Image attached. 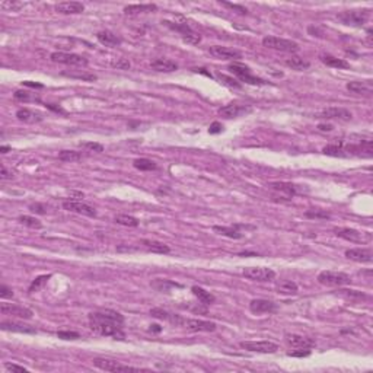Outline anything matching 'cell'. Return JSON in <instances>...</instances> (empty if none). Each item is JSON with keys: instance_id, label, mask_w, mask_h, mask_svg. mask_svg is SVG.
<instances>
[{"instance_id": "cell-1", "label": "cell", "mask_w": 373, "mask_h": 373, "mask_svg": "<svg viewBox=\"0 0 373 373\" xmlns=\"http://www.w3.org/2000/svg\"><path fill=\"white\" fill-rule=\"evenodd\" d=\"M89 327L93 333L102 337H111L114 340H125V333L123 330L124 316L112 309H104L91 312L88 315Z\"/></svg>"}, {"instance_id": "cell-2", "label": "cell", "mask_w": 373, "mask_h": 373, "mask_svg": "<svg viewBox=\"0 0 373 373\" xmlns=\"http://www.w3.org/2000/svg\"><path fill=\"white\" fill-rule=\"evenodd\" d=\"M227 69L230 70L232 75H235L241 82L244 83H248V85H257V86H261V85H267V80H264L261 77L255 76L252 73L251 67L244 64V63H239V62H233L227 66Z\"/></svg>"}, {"instance_id": "cell-3", "label": "cell", "mask_w": 373, "mask_h": 373, "mask_svg": "<svg viewBox=\"0 0 373 373\" xmlns=\"http://www.w3.org/2000/svg\"><path fill=\"white\" fill-rule=\"evenodd\" d=\"M371 10L369 9H354V10H344L337 15V19L347 27H362L369 21Z\"/></svg>"}, {"instance_id": "cell-4", "label": "cell", "mask_w": 373, "mask_h": 373, "mask_svg": "<svg viewBox=\"0 0 373 373\" xmlns=\"http://www.w3.org/2000/svg\"><path fill=\"white\" fill-rule=\"evenodd\" d=\"M316 280L319 284L327 286V287H341V286L351 284V277L348 274L341 273V271H331V270L321 271Z\"/></svg>"}, {"instance_id": "cell-5", "label": "cell", "mask_w": 373, "mask_h": 373, "mask_svg": "<svg viewBox=\"0 0 373 373\" xmlns=\"http://www.w3.org/2000/svg\"><path fill=\"white\" fill-rule=\"evenodd\" d=\"M262 45L265 48L276 50L280 53H289V54H295L300 50L298 42H295L292 39H286V38L274 37V35H267V37L262 38Z\"/></svg>"}, {"instance_id": "cell-6", "label": "cell", "mask_w": 373, "mask_h": 373, "mask_svg": "<svg viewBox=\"0 0 373 373\" xmlns=\"http://www.w3.org/2000/svg\"><path fill=\"white\" fill-rule=\"evenodd\" d=\"M334 232H336L338 238L345 239V241L353 242V244L366 245V244L372 242V233H369V232H362V230L351 229V227H336Z\"/></svg>"}, {"instance_id": "cell-7", "label": "cell", "mask_w": 373, "mask_h": 373, "mask_svg": "<svg viewBox=\"0 0 373 373\" xmlns=\"http://www.w3.org/2000/svg\"><path fill=\"white\" fill-rule=\"evenodd\" d=\"M51 62L66 64V66H73V67H86L89 64L88 59L85 56L75 54V53H63V51H54L50 56Z\"/></svg>"}, {"instance_id": "cell-8", "label": "cell", "mask_w": 373, "mask_h": 373, "mask_svg": "<svg viewBox=\"0 0 373 373\" xmlns=\"http://www.w3.org/2000/svg\"><path fill=\"white\" fill-rule=\"evenodd\" d=\"M163 24L166 27H169L171 30L180 32V35L183 38V41L186 42V44H191V45H195L201 41V35L197 34L186 22H169V21H163Z\"/></svg>"}, {"instance_id": "cell-9", "label": "cell", "mask_w": 373, "mask_h": 373, "mask_svg": "<svg viewBox=\"0 0 373 373\" xmlns=\"http://www.w3.org/2000/svg\"><path fill=\"white\" fill-rule=\"evenodd\" d=\"M242 276L252 281H271L276 279V271L268 267H245Z\"/></svg>"}, {"instance_id": "cell-10", "label": "cell", "mask_w": 373, "mask_h": 373, "mask_svg": "<svg viewBox=\"0 0 373 373\" xmlns=\"http://www.w3.org/2000/svg\"><path fill=\"white\" fill-rule=\"evenodd\" d=\"M93 366L101 369V371H105V372H139L142 369L139 368H133V366H127V365H123L117 360H110V359H93Z\"/></svg>"}, {"instance_id": "cell-11", "label": "cell", "mask_w": 373, "mask_h": 373, "mask_svg": "<svg viewBox=\"0 0 373 373\" xmlns=\"http://www.w3.org/2000/svg\"><path fill=\"white\" fill-rule=\"evenodd\" d=\"M239 345L251 353H264V354H273L279 350V345L273 341H242Z\"/></svg>"}, {"instance_id": "cell-12", "label": "cell", "mask_w": 373, "mask_h": 373, "mask_svg": "<svg viewBox=\"0 0 373 373\" xmlns=\"http://www.w3.org/2000/svg\"><path fill=\"white\" fill-rule=\"evenodd\" d=\"M0 312L1 315H7V316H16V318H21V319H31L34 312L25 306H21V305H16V303H6V302H1L0 305Z\"/></svg>"}, {"instance_id": "cell-13", "label": "cell", "mask_w": 373, "mask_h": 373, "mask_svg": "<svg viewBox=\"0 0 373 373\" xmlns=\"http://www.w3.org/2000/svg\"><path fill=\"white\" fill-rule=\"evenodd\" d=\"M63 209L72 213H77V215H83L88 218H96V209L92 207L88 203L83 201H77V200H66L63 201Z\"/></svg>"}, {"instance_id": "cell-14", "label": "cell", "mask_w": 373, "mask_h": 373, "mask_svg": "<svg viewBox=\"0 0 373 373\" xmlns=\"http://www.w3.org/2000/svg\"><path fill=\"white\" fill-rule=\"evenodd\" d=\"M254 230L255 226H248V224H232V226H213V230L222 236H226V238H230V239H242L244 238V233L242 230Z\"/></svg>"}, {"instance_id": "cell-15", "label": "cell", "mask_w": 373, "mask_h": 373, "mask_svg": "<svg viewBox=\"0 0 373 373\" xmlns=\"http://www.w3.org/2000/svg\"><path fill=\"white\" fill-rule=\"evenodd\" d=\"M183 327L186 328L188 331H191V333H213L218 328V325L212 321L194 319V318H186Z\"/></svg>"}, {"instance_id": "cell-16", "label": "cell", "mask_w": 373, "mask_h": 373, "mask_svg": "<svg viewBox=\"0 0 373 373\" xmlns=\"http://www.w3.org/2000/svg\"><path fill=\"white\" fill-rule=\"evenodd\" d=\"M251 111H252L251 105H245V104H239V102H230V104L224 105L219 110V115L226 118V120H230V118H236V117L249 114Z\"/></svg>"}, {"instance_id": "cell-17", "label": "cell", "mask_w": 373, "mask_h": 373, "mask_svg": "<svg viewBox=\"0 0 373 373\" xmlns=\"http://www.w3.org/2000/svg\"><path fill=\"white\" fill-rule=\"evenodd\" d=\"M315 118H321V120H336V121H350L353 118V114L345 110V108H341V107H330V108H325L319 114H316Z\"/></svg>"}, {"instance_id": "cell-18", "label": "cell", "mask_w": 373, "mask_h": 373, "mask_svg": "<svg viewBox=\"0 0 373 373\" xmlns=\"http://www.w3.org/2000/svg\"><path fill=\"white\" fill-rule=\"evenodd\" d=\"M150 315L156 319H162V321H166L175 327H183L184 325V321L186 318L181 316V315H177V313H172V312H168L162 308H153L150 309Z\"/></svg>"}, {"instance_id": "cell-19", "label": "cell", "mask_w": 373, "mask_h": 373, "mask_svg": "<svg viewBox=\"0 0 373 373\" xmlns=\"http://www.w3.org/2000/svg\"><path fill=\"white\" fill-rule=\"evenodd\" d=\"M209 51L215 59H219V60H238V59H242V53L239 50L224 47V45H213V47H210Z\"/></svg>"}, {"instance_id": "cell-20", "label": "cell", "mask_w": 373, "mask_h": 373, "mask_svg": "<svg viewBox=\"0 0 373 373\" xmlns=\"http://www.w3.org/2000/svg\"><path fill=\"white\" fill-rule=\"evenodd\" d=\"M249 311L254 315H262V313H273L277 311V305L267 299H254L249 302Z\"/></svg>"}, {"instance_id": "cell-21", "label": "cell", "mask_w": 373, "mask_h": 373, "mask_svg": "<svg viewBox=\"0 0 373 373\" xmlns=\"http://www.w3.org/2000/svg\"><path fill=\"white\" fill-rule=\"evenodd\" d=\"M345 257L356 262H372L373 251L372 248H350L345 251Z\"/></svg>"}, {"instance_id": "cell-22", "label": "cell", "mask_w": 373, "mask_h": 373, "mask_svg": "<svg viewBox=\"0 0 373 373\" xmlns=\"http://www.w3.org/2000/svg\"><path fill=\"white\" fill-rule=\"evenodd\" d=\"M0 328L3 331H12V333H21V334H35L37 330L28 324L24 322H15V321H1Z\"/></svg>"}, {"instance_id": "cell-23", "label": "cell", "mask_w": 373, "mask_h": 373, "mask_svg": "<svg viewBox=\"0 0 373 373\" xmlns=\"http://www.w3.org/2000/svg\"><path fill=\"white\" fill-rule=\"evenodd\" d=\"M16 118L22 123H27V124H37L44 120V114L37 111V110H31V108H19L16 111Z\"/></svg>"}, {"instance_id": "cell-24", "label": "cell", "mask_w": 373, "mask_h": 373, "mask_svg": "<svg viewBox=\"0 0 373 373\" xmlns=\"http://www.w3.org/2000/svg\"><path fill=\"white\" fill-rule=\"evenodd\" d=\"M284 340L289 345H292L293 348H312L315 347V341L309 337L300 336V334H286Z\"/></svg>"}, {"instance_id": "cell-25", "label": "cell", "mask_w": 373, "mask_h": 373, "mask_svg": "<svg viewBox=\"0 0 373 373\" xmlns=\"http://www.w3.org/2000/svg\"><path fill=\"white\" fill-rule=\"evenodd\" d=\"M347 91L356 93V95H366V96H371L373 92V86H372V80H363V82H359V80H353V82H348L345 85Z\"/></svg>"}, {"instance_id": "cell-26", "label": "cell", "mask_w": 373, "mask_h": 373, "mask_svg": "<svg viewBox=\"0 0 373 373\" xmlns=\"http://www.w3.org/2000/svg\"><path fill=\"white\" fill-rule=\"evenodd\" d=\"M56 12L63 15H77L85 10V4L80 1H62L54 6Z\"/></svg>"}, {"instance_id": "cell-27", "label": "cell", "mask_w": 373, "mask_h": 373, "mask_svg": "<svg viewBox=\"0 0 373 373\" xmlns=\"http://www.w3.org/2000/svg\"><path fill=\"white\" fill-rule=\"evenodd\" d=\"M150 67L156 72H162V73H171L178 70V64L169 59H156L150 63Z\"/></svg>"}, {"instance_id": "cell-28", "label": "cell", "mask_w": 373, "mask_h": 373, "mask_svg": "<svg viewBox=\"0 0 373 373\" xmlns=\"http://www.w3.org/2000/svg\"><path fill=\"white\" fill-rule=\"evenodd\" d=\"M142 245L150 251V252H155V254H162V255H166L171 252V248L169 245L163 244V242H159V241H152V239H143L142 241Z\"/></svg>"}, {"instance_id": "cell-29", "label": "cell", "mask_w": 373, "mask_h": 373, "mask_svg": "<svg viewBox=\"0 0 373 373\" xmlns=\"http://www.w3.org/2000/svg\"><path fill=\"white\" fill-rule=\"evenodd\" d=\"M268 186L271 189L280 192V194H284L287 198H292V197H295L298 194V186H295V184H292V183H283V181H280V183H271Z\"/></svg>"}, {"instance_id": "cell-30", "label": "cell", "mask_w": 373, "mask_h": 373, "mask_svg": "<svg viewBox=\"0 0 373 373\" xmlns=\"http://www.w3.org/2000/svg\"><path fill=\"white\" fill-rule=\"evenodd\" d=\"M321 62L328 66V67H334V69H350V63L344 59H338V57H334V56H330V54H321L319 56Z\"/></svg>"}, {"instance_id": "cell-31", "label": "cell", "mask_w": 373, "mask_h": 373, "mask_svg": "<svg viewBox=\"0 0 373 373\" xmlns=\"http://www.w3.org/2000/svg\"><path fill=\"white\" fill-rule=\"evenodd\" d=\"M96 39L105 47H117L121 44V38L111 31H99L96 34Z\"/></svg>"}, {"instance_id": "cell-32", "label": "cell", "mask_w": 373, "mask_h": 373, "mask_svg": "<svg viewBox=\"0 0 373 373\" xmlns=\"http://www.w3.org/2000/svg\"><path fill=\"white\" fill-rule=\"evenodd\" d=\"M157 6L156 4H128L124 7V13L125 15H140V13H146V12H156Z\"/></svg>"}, {"instance_id": "cell-33", "label": "cell", "mask_w": 373, "mask_h": 373, "mask_svg": "<svg viewBox=\"0 0 373 373\" xmlns=\"http://www.w3.org/2000/svg\"><path fill=\"white\" fill-rule=\"evenodd\" d=\"M191 292H192V295H194L195 298L198 299V302H200V303H203V305H212V303H215V302H216L215 295H212L210 292L204 290L203 287L192 286V287H191Z\"/></svg>"}, {"instance_id": "cell-34", "label": "cell", "mask_w": 373, "mask_h": 373, "mask_svg": "<svg viewBox=\"0 0 373 373\" xmlns=\"http://www.w3.org/2000/svg\"><path fill=\"white\" fill-rule=\"evenodd\" d=\"M284 64H286L287 67H290L292 70H298V72L306 70V69H309V66H311V63H309L308 60H305V59H302V57H298V56H292V57L286 59Z\"/></svg>"}, {"instance_id": "cell-35", "label": "cell", "mask_w": 373, "mask_h": 373, "mask_svg": "<svg viewBox=\"0 0 373 373\" xmlns=\"http://www.w3.org/2000/svg\"><path fill=\"white\" fill-rule=\"evenodd\" d=\"M277 292L281 293V295H287V296H292V295H296L299 290L298 284L292 280H283L280 283H277L276 286Z\"/></svg>"}, {"instance_id": "cell-36", "label": "cell", "mask_w": 373, "mask_h": 373, "mask_svg": "<svg viewBox=\"0 0 373 373\" xmlns=\"http://www.w3.org/2000/svg\"><path fill=\"white\" fill-rule=\"evenodd\" d=\"M13 98L15 101H19V102H41L39 96L30 91H16L13 93Z\"/></svg>"}, {"instance_id": "cell-37", "label": "cell", "mask_w": 373, "mask_h": 373, "mask_svg": "<svg viewBox=\"0 0 373 373\" xmlns=\"http://www.w3.org/2000/svg\"><path fill=\"white\" fill-rule=\"evenodd\" d=\"M85 157V155L82 152H76V150H62L59 153V159L63 162H79Z\"/></svg>"}, {"instance_id": "cell-38", "label": "cell", "mask_w": 373, "mask_h": 373, "mask_svg": "<svg viewBox=\"0 0 373 373\" xmlns=\"http://www.w3.org/2000/svg\"><path fill=\"white\" fill-rule=\"evenodd\" d=\"M51 279V274H42V276H38L35 280H32V283L30 284L28 287V292L30 293H35V292H39L41 289H44V286L48 283V280Z\"/></svg>"}, {"instance_id": "cell-39", "label": "cell", "mask_w": 373, "mask_h": 373, "mask_svg": "<svg viewBox=\"0 0 373 373\" xmlns=\"http://www.w3.org/2000/svg\"><path fill=\"white\" fill-rule=\"evenodd\" d=\"M133 166L139 171H155L157 168V165L150 160V159H146V157H140V159H136L133 162Z\"/></svg>"}, {"instance_id": "cell-40", "label": "cell", "mask_w": 373, "mask_h": 373, "mask_svg": "<svg viewBox=\"0 0 373 373\" xmlns=\"http://www.w3.org/2000/svg\"><path fill=\"white\" fill-rule=\"evenodd\" d=\"M18 222L27 227H31V229H42V223L41 220L34 218V216H28V215H22L18 218Z\"/></svg>"}, {"instance_id": "cell-41", "label": "cell", "mask_w": 373, "mask_h": 373, "mask_svg": "<svg viewBox=\"0 0 373 373\" xmlns=\"http://www.w3.org/2000/svg\"><path fill=\"white\" fill-rule=\"evenodd\" d=\"M114 222L121 226H128V227H137L139 226V219L133 218V216H128V215H118L114 218Z\"/></svg>"}, {"instance_id": "cell-42", "label": "cell", "mask_w": 373, "mask_h": 373, "mask_svg": "<svg viewBox=\"0 0 373 373\" xmlns=\"http://www.w3.org/2000/svg\"><path fill=\"white\" fill-rule=\"evenodd\" d=\"M308 219H315V220H328L331 219V215L325 210H308L305 213Z\"/></svg>"}, {"instance_id": "cell-43", "label": "cell", "mask_w": 373, "mask_h": 373, "mask_svg": "<svg viewBox=\"0 0 373 373\" xmlns=\"http://www.w3.org/2000/svg\"><path fill=\"white\" fill-rule=\"evenodd\" d=\"M24 6H25V3H22V1H12V0H7V1H1V3H0V7L4 9V10H9V12H18V10H21Z\"/></svg>"}, {"instance_id": "cell-44", "label": "cell", "mask_w": 373, "mask_h": 373, "mask_svg": "<svg viewBox=\"0 0 373 373\" xmlns=\"http://www.w3.org/2000/svg\"><path fill=\"white\" fill-rule=\"evenodd\" d=\"M218 79L226 85V86H229V88H235V89H241V82L239 80H236V79H233V77H230V76H226V75H218Z\"/></svg>"}, {"instance_id": "cell-45", "label": "cell", "mask_w": 373, "mask_h": 373, "mask_svg": "<svg viewBox=\"0 0 373 373\" xmlns=\"http://www.w3.org/2000/svg\"><path fill=\"white\" fill-rule=\"evenodd\" d=\"M340 295L345 296L347 299H366V295L359 292V290H348V289H341Z\"/></svg>"}, {"instance_id": "cell-46", "label": "cell", "mask_w": 373, "mask_h": 373, "mask_svg": "<svg viewBox=\"0 0 373 373\" xmlns=\"http://www.w3.org/2000/svg\"><path fill=\"white\" fill-rule=\"evenodd\" d=\"M80 148L91 150V152H96V153L104 152V146L101 143H95V142H83V143H80Z\"/></svg>"}, {"instance_id": "cell-47", "label": "cell", "mask_w": 373, "mask_h": 373, "mask_svg": "<svg viewBox=\"0 0 373 373\" xmlns=\"http://www.w3.org/2000/svg\"><path fill=\"white\" fill-rule=\"evenodd\" d=\"M112 67H115V69H118V70H128L130 69V62L127 60V59H117V60H114L111 63Z\"/></svg>"}, {"instance_id": "cell-48", "label": "cell", "mask_w": 373, "mask_h": 373, "mask_svg": "<svg viewBox=\"0 0 373 373\" xmlns=\"http://www.w3.org/2000/svg\"><path fill=\"white\" fill-rule=\"evenodd\" d=\"M287 356H290V357H300V359L309 357L311 356V348H298L296 351H289Z\"/></svg>"}, {"instance_id": "cell-49", "label": "cell", "mask_w": 373, "mask_h": 373, "mask_svg": "<svg viewBox=\"0 0 373 373\" xmlns=\"http://www.w3.org/2000/svg\"><path fill=\"white\" fill-rule=\"evenodd\" d=\"M57 337L62 340H77V338H80V334L76 331H59Z\"/></svg>"}, {"instance_id": "cell-50", "label": "cell", "mask_w": 373, "mask_h": 373, "mask_svg": "<svg viewBox=\"0 0 373 373\" xmlns=\"http://www.w3.org/2000/svg\"><path fill=\"white\" fill-rule=\"evenodd\" d=\"M220 3L223 4V6H226V7H229V9H232V10H236L239 15H247V9L244 7V6H239V4H233V3H229V1H222L220 0Z\"/></svg>"}, {"instance_id": "cell-51", "label": "cell", "mask_w": 373, "mask_h": 373, "mask_svg": "<svg viewBox=\"0 0 373 373\" xmlns=\"http://www.w3.org/2000/svg\"><path fill=\"white\" fill-rule=\"evenodd\" d=\"M30 210H31L32 213H37V215H45V213H47V207H45L42 203L30 204Z\"/></svg>"}, {"instance_id": "cell-52", "label": "cell", "mask_w": 373, "mask_h": 373, "mask_svg": "<svg viewBox=\"0 0 373 373\" xmlns=\"http://www.w3.org/2000/svg\"><path fill=\"white\" fill-rule=\"evenodd\" d=\"M4 368H6V371H9V372H28L27 368L19 366V365H15V363H4Z\"/></svg>"}, {"instance_id": "cell-53", "label": "cell", "mask_w": 373, "mask_h": 373, "mask_svg": "<svg viewBox=\"0 0 373 373\" xmlns=\"http://www.w3.org/2000/svg\"><path fill=\"white\" fill-rule=\"evenodd\" d=\"M0 298L1 299H7V298H13V290L6 286V284H1L0 286Z\"/></svg>"}, {"instance_id": "cell-54", "label": "cell", "mask_w": 373, "mask_h": 373, "mask_svg": "<svg viewBox=\"0 0 373 373\" xmlns=\"http://www.w3.org/2000/svg\"><path fill=\"white\" fill-rule=\"evenodd\" d=\"M222 131H223V125H222L219 121L212 123V125L209 127V133H210V134H219V133H222Z\"/></svg>"}, {"instance_id": "cell-55", "label": "cell", "mask_w": 373, "mask_h": 373, "mask_svg": "<svg viewBox=\"0 0 373 373\" xmlns=\"http://www.w3.org/2000/svg\"><path fill=\"white\" fill-rule=\"evenodd\" d=\"M1 180H12L13 178V174L12 172H9L7 169H6V166H3L1 165Z\"/></svg>"}, {"instance_id": "cell-56", "label": "cell", "mask_w": 373, "mask_h": 373, "mask_svg": "<svg viewBox=\"0 0 373 373\" xmlns=\"http://www.w3.org/2000/svg\"><path fill=\"white\" fill-rule=\"evenodd\" d=\"M333 128H334L333 124H325V123H324V124H319V125H318V130H321V131H331Z\"/></svg>"}, {"instance_id": "cell-57", "label": "cell", "mask_w": 373, "mask_h": 373, "mask_svg": "<svg viewBox=\"0 0 373 373\" xmlns=\"http://www.w3.org/2000/svg\"><path fill=\"white\" fill-rule=\"evenodd\" d=\"M22 86H30V88H44V85H42V83H34V82H30V80L22 82Z\"/></svg>"}, {"instance_id": "cell-58", "label": "cell", "mask_w": 373, "mask_h": 373, "mask_svg": "<svg viewBox=\"0 0 373 373\" xmlns=\"http://www.w3.org/2000/svg\"><path fill=\"white\" fill-rule=\"evenodd\" d=\"M149 331L150 333H160V331H162V327H159L157 324H153V325H150Z\"/></svg>"}, {"instance_id": "cell-59", "label": "cell", "mask_w": 373, "mask_h": 373, "mask_svg": "<svg viewBox=\"0 0 373 373\" xmlns=\"http://www.w3.org/2000/svg\"><path fill=\"white\" fill-rule=\"evenodd\" d=\"M368 44H372V30H368Z\"/></svg>"}, {"instance_id": "cell-60", "label": "cell", "mask_w": 373, "mask_h": 373, "mask_svg": "<svg viewBox=\"0 0 373 373\" xmlns=\"http://www.w3.org/2000/svg\"><path fill=\"white\" fill-rule=\"evenodd\" d=\"M9 150H10V146H1V148H0V152H1V153H7Z\"/></svg>"}]
</instances>
